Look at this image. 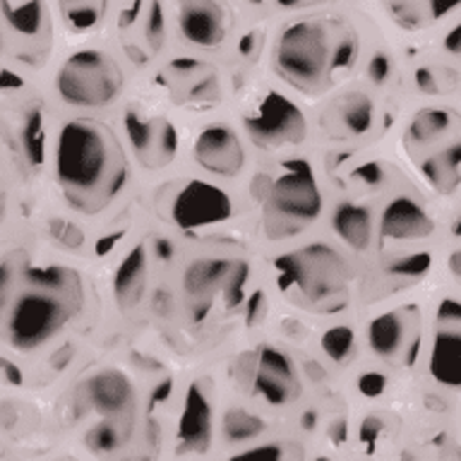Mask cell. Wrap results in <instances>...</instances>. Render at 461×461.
Wrapping results in <instances>:
<instances>
[{"label": "cell", "instance_id": "obj_20", "mask_svg": "<svg viewBox=\"0 0 461 461\" xmlns=\"http://www.w3.org/2000/svg\"><path fill=\"white\" fill-rule=\"evenodd\" d=\"M461 144L447 147L439 151L438 157L428 158L423 164V176L428 178L435 190L439 193H452L454 187L461 183Z\"/></svg>", "mask_w": 461, "mask_h": 461}, {"label": "cell", "instance_id": "obj_33", "mask_svg": "<svg viewBox=\"0 0 461 461\" xmlns=\"http://www.w3.org/2000/svg\"><path fill=\"white\" fill-rule=\"evenodd\" d=\"M438 324H452V327H459L461 324V301L447 298V301L439 303Z\"/></svg>", "mask_w": 461, "mask_h": 461}, {"label": "cell", "instance_id": "obj_16", "mask_svg": "<svg viewBox=\"0 0 461 461\" xmlns=\"http://www.w3.org/2000/svg\"><path fill=\"white\" fill-rule=\"evenodd\" d=\"M430 375L445 387L461 389V324H438L430 348Z\"/></svg>", "mask_w": 461, "mask_h": 461}, {"label": "cell", "instance_id": "obj_25", "mask_svg": "<svg viewBox=\"0 0 461 461\" xmlns=\"http://www.w3.org/2000/svg\"><path fill=\"white\" fill-rule=\"evenodd\" d=\"M262 430H265L262 418L243 409L229 411L226 418H223V435H226L229 442H248V439L259 438Z\"/></svg>", "mask_w": 461, "mask_h": 461}, {"label": "cell", "instance_id": "obj_12", "mask_svg": "<svg viewBox=\"0 0 461 461\" xmlns=\"http://www.w3.org/2000/svg\"><path fill=\"white\" fill-rule=\"evenodd\" d=\"M86 396L101 416L122 420L135 406V387L121 370H101L86 384Z\"/></svg>", "mask_w": 461, "mask_h": 461}, {"label": "cell", "instance_id": "obj_14", "mask_svg": "<svg viewBox=\"0 0 461 461\" xmlns=\"http://www.w3.org/2000/svg\"><path fill=\"white\" fill-rule=\"evenodd\" d=\"M178 27L180 34L194 46H219L226 36V17L216 3H183Z\"/></svg>", "mask_w": 461, "mask_h": 461}, {"label": "cell", "instance_id": "obj_18", "mask_svg": "<svg viewBox=\"0 0 461 461\" xmlns=\"http://www.w3.org/2000/svg\"><path fill=\"white\" fill-rule=\"evenodd\" d=\"M331 226L337 230V236L344 240L351 250H367L370 240H373V219L367 207L344 202L339 204L337 212L331 214Z\"/></svg>", "mask_w": 461, "mask_h": 461}, {"label": "cell", "instance_id": "obj_10", "mask_svg": "<svg viewBox=\"0 0 461 461\" xmlns=\"http://www.w3.org/2000/svg\"><path fill=\"white\" fill-rule=\"evenodd\" d=\"M255 392L272 406H284L298 394V377L286 353L265 346L255 366Z\"/></svg>", "mask_w": 461, "mask_h": 461}, {"label": "cell", "instance_id": "obj_41", "mask_svg": "<svg viewBox=\"0 0 461 461\" xmlns=\"http://www.w3.org/2000/svg\"><path fill=\"white\" fill-rule=\"evenodd\" d=\"M454 236H461V219L454 223Z\"/></svg>", "mask_w": 461, "mask_h": 461}, {"label": "cell", "instance_id": "obj_27", "mask_svg": "<svg viewBox=\"0 0 461 461\" xmlns=\"http://www.w3.org/2000/svg\"><path fill=\"white\" fill-rule=\"evenodd\" d=\"M229 461H303L301 449L295 445H284V442H267L245 449V452L230 456Z\"/></svg>", "mask_w": 461, "mask_h": 461}, {"label": "cell", "instance_id": "obj_40", "mask_svg": "<svg viewBox=\"0 0 461 461\" xmlns=\"http://www.w3.org/2000/svg\"><path fill=\"white\" fill-rule=\"evenodd\" d=\"M449 269H452V274L456 279H461V250L449 255Z\"/></svg>", "mask_w": 461, "mask_h": 461}, {"label": "cell", "instance_id": "obj_22", "mask_svg": "<svg viewBox=\"0 0 461 461\" xmlns=\"http://www.w3.org/2000/svg\"><path fill=\"white\" fill-rule=\"evenodd\" d=\"M0 13L5 17L14 34L20 36H36L41 32L43 24V5L41 3H24V5H14V3H0Z\"/></svg>", "mask_w": 461, "mask_h": 461}, {"label": "cell", "instance_id": "obj_13", "mask_svg": "<svg viewBox=\"0 0 461 461\" xmlns=\"http://www.w3.org/2000/svg\"><path fill=\"white\" fill-rule=\"evenodd\" d=\"M212 418H214V411H212L209 396L200 384H193L185 396V406H183L178 423V442L185 452H207L212 442Z\"/></svg>", "mask_w": 461, "mask_h": 461}, {"label": "cell", "instance_id": "obj_37", "mask_svg": "<svg viewBox=\"0 0 461 461\" xmlns=\"http://www.w3.org/2000/svg\"><path fill=\"white\" fill-rule=\"evenodd\" d=\"M445 50L447 53H452V56H461V22L447 34Z\"/></svg>", "mask_w": 461, "mask_h": 461}, {"label": "cell", "instance_id": "obj_30", "mask_svg": "<svg viewBox=\"0 0 461 461\" xmlns=\"http://www.w3.org/2000/svg\"><path fill=\"white\" fill-rule=\"evenodd\" d=\"M353 344H356L353 331L348 330V327H344V324H339V327H331L330 331H324L322 348L334 363H344V360L351 358Z\"/></svg>", "mask_w": 461, "mask_h": 461}, {"label": "cell", "instance_id": "obj_2", "mask_svg": "<svg viewBox=\"0 0 461 461\" xmlns=\"http://www.w3.org/2000/svg\"><path fill=\"white\" fill-rule=\"evenodd\" d=\"M281 291L298 294L305 305L322 312H337L346 305L348 267L334 248L308 245L274 262Z\"/></svg>", "mask_w": 461, "mask_h": 461}, {"label": "cell", "instance_id": "obj_31", "mask_svg": "<svg viewBox=\"0 0 461 461\" xmlns=\"http://www.w3.org/2000/svg\"><path fill=\"white\" fill-rule=\"evenodd\" d=\"M22 147L27 151V157L32 164H41L43 158V121L41 113L34 111V113L27 115V121L22 125Z\"/></svg>", "mask_w": 461, "mask_h": 461}, {"label": "cell", "instance_id": "obj_39", "mask_svg": "<svg viewBox=\"0 0 461 461\" xmlns=\"http://www.w3.org/2000/svg\"><path fill=\"white\" fill-rule=\"evenodd\" d=\"M14 420H17V409H14L13 403H0V423L10 428Z\"/></svg>", "mask_w": 461, "mask_h": 461}, {"label": "cell", "instance_id": "obj_6", "mask_svg": "<svg viewBox=\"0 0 461 461\" xmlns=\"http://www.w3.org/2000/svg\"><path fill=\"white\" fill-rule=\"evenodd\" d=\"M56 86L72 106H106L122 89V72L113 58L101 50H77L58 70Z\"/></svg>", "mask_w": 461, "mask_h": 461}, {"label": "cell", "instance_id": "obj_26", "mask_svg": "<svg viewBox=\"0 0 461 461\" xmlns=\"http://www.w3.org/2000/svg\"><path fill=\"white\" fill-rule=\"evenodd\" d=\"M449 128V113L439 108H425L411 121L409 135L413 142H430L438 135H442Z\"/></svg>", "mask_w": 461, "mask_h": 461}, {"label": "cell", "instance_id": "obj_3", "mask_svg": "<svg viewBox=\"0 0 461 461\" xmlns=\"http://www.w3.org/2000/svg\"><path fill=\"white\" fill-rule=\"evenodd\" d=\"M337 41L322 22H294L281 32L276 43V70L301 92H317L334 72Z\"/></svg>", "mask_w": 461, "mask_h": 461}, {"label": "cell", "instance_id": "obj_28", "mask_svg": "<svg viewBox=\"0 0 461 461\" xmlns=\"http://www.w3.org/2000/svg\"><path fill=\"white\" fill-rule=\"evenodd\" d=\"M106 13V5L104 3H65L63 14L68 24L77 32H89L101 22Z\"/></svg>", "mask_w": 461, "mask_h": 461}, {"label": "cell", "instance_id": "obj_7", "mask_svg": "<svg viewBox=\"0 0 461 461\" xmlns=\"http://www.w3.org/2000/svg\"><path fill=\"white\" fill-rule=\"evenodd\" d=\"M245 128L258 147H281V144H298L305 140L308 122L301 108L294 101L284 99L281 94H267L258 108L245 118Z\"/></svg>", "mask_w": 461, "mask_h": 461}, {"label": "cell", "instance_id": "obj_29", "mask_svg": "<svg viewBox=\"0 0 461 461\" xmlns=\"http://www.w3.org/2000/svg\"><path fill=\"white\" fill-rule=\"evenodd\" d=\"M430 265L432 259L428 252H411L406 258H396L394 262H389L387 274L399 281H418L428 274Z\"/></svg>", "mask_w": 461, "mask_h": 461}, {"label": "cell", "instance_id": "obj_21", "mask_svg": "<svg viewBox=\"0 0 461 461\" xmlns=\"http://www.w3.org/2000/svg\"><path fill=\"white\" fill-rule=\"evenodd\" d=\"M396 24H402L406 29H418L430 24L439 17V14L452 13L454 5H439V3H392L387 5Z\"/></svg>", "mask_w": 461, "mask_h": 461}, {"label": "cell", "instance_id": "obj_34", "mask_svg": "<svg viewBox=\"0 0 461 461\" xmlns=\"http://www.w3.org/2000/svg\"><path fill=\"white\" fill-rule=\"evenodd\" d=\"M389 72H392V63H389V58L384 53H377L375 58H370V65H367V75L373 79L375 85H382V82H387Z\"/></svg>", "mask_w": 461, "mask_h": 461}, {"label": "cell", "instance_id": "obj_1", "mask_svg": "<svg viewBox=\"0 0 461 461\" xmlns=\"http://www.w3.org/2000/svg\"><path fill=\"white\" fill-rule=\"evenodd\" d=\"M56 176L72 207L96 214L121 194L128 164L106 125L77 118L65 122L58 135Z\"/></svg>", "mask_w": 461, "mask_h": 461}, {"label": "cell", "instance_id": "obj_9", "mask_svg": "<svg viewBox=\"0 0 461 461\" xmlns=\"http://www.w3.org/2000/svg\"><path fill=\"white\" fill-rule=\"evenodd\" d=\"M194 161L207 173L216 176H238L245 166V149L238 135L226 125H212L202 130L194 142Z\"/></svg>", "mask_w": 461, "mask_h": 461}, {"label": "cell", "instance_id": "obj_4", "mask_svg": "<svg viewBox=\"0 0 461 461\" xmlns=\"http://www.w3.org/2000/svg\"><path fill=\"white\" fill-rule=\"evenodd\" d=\"M265 226L269 238L301 233L322 212V194L312 168L303 161H288L265 193Z\"/></svg>", "mask_w": 461, "mask_h": 461}, {"label": "cell", "instance_id": "obj_24", "mask_svg": "<svg viewBox=\"0 0 461 461\" xmlns=\"http://www.w3.org/2000/svg\"><path fill=\"white\" fill-rule=\"evenodd\" d=\"M125 439H128V428L122 425V420H111V418H106V420H101V423H96L94 428H89L85 442L92 452L111 454L115 452Z\"/></svg>", "mask_w": 461, "mask_h": 461}, {"label": "cell", "instance_id": "obj_42", "mask_svg": "<svg viewBox=\"0 0 461 461\" xmlns=\"http://www.w3.org/2000/svg\"><path fill=\"white\" fill-rule=\"evenodd\" d=\"M317 461H330V459H317Z\"/></svg>", "mask_w": 461, "mask_h": 461}, {"label": "cell", "instance_id": "obj_32", "mask_svg": "<svg viewBox=\"0 0 461 461\" xmlns=\"http://www.w3.org/2000/svg\"><path fill=\"white\" fill-rule=\"evenodd\" d=\"M13 284H14V269L13 265L3 259L0 262V312L5 308L7 303L13 301Z\"/></svg>", "mask_w": 461, "mask_h": 461}, {"label": "cell", "instance_id": "obj_36", "mask_svg": "<svg viewBox=\"0 0 461 461\" xmlns=\"http://www.w3.org/2000/svg\"><path fill=\"white\" fill-rule=\"evenodd\" d=\"M360 387H363V392H366L367 396H377L384 392V377L382 375H366L363 380H360Z\"/></svg>", "mask_w": 461, "mask_h": 461}, {"label": "cell", "instance_id": "obj_5", "mask_svg": "<svg viewBox=\"0 0 461 461\" xmlns=\"http://www.w3.org/2000/svg\"><path fill=\"white\" fill-rule=\"evenodd\" d=\"M70 298L50 294L39 286L13 295V305L7 310L5 334L7 341L20 348L32 351L56 337L70 317Z\"/></svg>", "mask_w": 461, "mask_h": 461}, {"label": "cell", "instance_id": "obj_35", "mask_svg": "<svg viewBox=\"0 0 461 461\" xmlns=\"http://www.w3.org/2000/svg\"><path fill=\"white\" fill-rule=\"evenodd\" d=\"M53 236H56L63 245H72V248L82 243V236H79L77 230L72 229V226H68V223H63V221L56 223V230H53Z\"/></svg>", "mask_w": 461, "mask_h": 461}, {"label": "cell", "instance_id": "obj_19", "mask_svg": "<svg viewBox=\"0 0 461 461\" xmlns=\"http://www.w3.org/2000/svg\"><path fill=\"white\" fill-rule=\"evenodd\" d=\"M367 341H370V348L382 358H392L402 351L406 344V320L402 312H384L375 317L367 330Z\"/></svg>", "mask_w": 461, "mask_h": 461}, {"label": "cell", "instance_id": "obj_11", "mask_svg": "<svg viewBox=\"0 0 461 461\" xmlns=\"http://www.w3.org/2000/svg\"><path fill=\"white\" fill-rule=\"evenodd\" d=\"M130 142L147 166H164L176 157V130L166 121L142 118L135 111L125 115Z\"/></svg>", "mask_w": 461, "mask_h": 461}, {"label": "cell", "instance_id": "obj_8", "mask_svg": "<svg viewBox=\"0 0 461 461\" xmlns=\"http://www.w3.org/2000/svg\"><path fill=\"white\" fill-rule=\"evenodd\" d=\"M233 204L221 187L209 185L204 180H190L180 187L171 202L173 223L178 229H207L230 219Z\"/></svg>", "mask_w": 461, "mask_h": 461}, {"label": "cell", "instance_id": "obj_17", "mask_svg": "<svg viewBox=\"0 0 461 461\" xmlns=\"http://www.w3.org/2000/svg\"><path fill=\"white\" fill-rule=\"evenodd\" d=\"M147 288V252L130 250L113 274V295L122 310L137 308Z\"/></svg>", "mask_w": 461, "mask_h": 461}, {"label": "cell", "instance_id": "obj_15", "mask_svg": "<svg viewBox=\"0 0 461 461\" xmlns=\"http://www.w3.org/2000/svg\"><path fill=\"white\" fill-rule=\"evenodd\" d=\"M432 219L411 197H394L382 212V236L394 240H416L430 236Z\"/></svg>", "mask_w": 461, "mask_h": 461}, {"label": "cell", "instance_id": "obj_23", "mask_svg": "<svg viewBox=\"0 0 461 461\" xmlns=\"http://www.w3.org/2000/svg\"><path fill=\"white\" fill-rule=\"evenodd\" d=\"M341 122L353 137L366 135L373 128V101L366 94H351L341 104Z\"/></svg>", "mask_w": 461, "mask_h": 461}, {"label": "cell", "instance_id": "obj_38", "mask_svg": "<svg viewBox=\"0 0 461 461\" xmlns=\"http://www.w3.org/2000/svg\"><path fill=\"white\" fill-rule=\"evenodd\" d=\"M418 86H420V89H423V92H428V94L439 92L438 79L432 77L430 70H420V72H418Z\"/></svg>", "mask_w": 461, "mask_h": 461}]
</instances>
